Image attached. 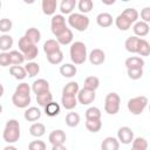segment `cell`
<instances>
[{"mask_svg": "<svg viewBox=\"0 0 150 150\" xmlns=\"http://www.w3.org/2000/svg\"><path fill=\"white\" fill-rule=\"evenodd\" d=\"M20 124L16 120H8L6 125H5V129H4V132H2V137H4V141L12 144V143H15L19 141L20 138Z\"/></svg>", "mask_w": 150, "mask_h": 150, "instance_id": "6da1fadb", "label": "cell"}, {"mask_svg": "<svg viewBox=\"0 0 150 150\" xmlns=\"http://www.w3.org/2000/svg\"><path fill=\"white\" fill-rule=\"evenodd\" d=\"M70 60L74 64H82L87 60V47L82 41H75L70 45L69 49Z\"/></svg>", "mask_w": 150, "mask_h": 150, "instance_id": "7a4b0ae2", "label": "cell"}, {"mask_svg": "<svg viewBox=\"0 0 150 150\" xmlns=\"http://www.w3.org/2000/svg\"><path fill=\"white\" fill-rule=\"evenodd\" d=\"M18 46H19V49L21 50V53L23 54L25 59H26L28 62L33 61V60L38 56V54H39V49H38V47H36V45L33 43V42H32L28 38H26L25 35H23L22 38H20V40H19V42H18Z\"/></svg>", "mask_w": 150, "mask_h": 150, "instance_id": "3957f363", "label": "cell"}, {"mask_svg": "<svg viewBox=\"0 0 150 150\" xmlns=\"http://www.w3.org/2000/svg\"><path fill=\"white\" fill-rule=\"evenodd\" d=\"M68 23L70 27L75 28L79 32H84L89 27V18L82 13H71L68 18Z\"/></svg>", "mask_w": 150, "mask_h": 150, "instance_id": "277c9868", "label": "cell"}, {"mask_svg": "<svg viewBox=\"0 0 150 150\" xmlns=\"http://www.w3.org/2000/svg\"><path fill=\"white\" fill-rule=\"evenodd\" d=\"M121 107V97L117 93H109L104 100V110L109 115H115L118 112Z\"/></svg>", "mask_w": 150, "mask_h": 150, "instance_id": "5b68a950", "label": "cell"}, {"mask_svg": "<svg viewBox=\"0 0 150 150\" xmlns=\"http://www.w3.org/2000/svg\"><path fill=\"white\" fill-rule=\"evenodd\" d=\"M148 98L145 96H136L128 101V110L132 115H141L148 105Z\"/></svg>", "mask_w": 150, "mask_h": 150, "instance_id": "8992f818", "label": "cell"}, {"mask_svg": "<svg viewBox=\"0 0 150 150\" xmlns=\"http://www.w3.org/2000/svg\"><path fill=\"white\" fill-rule=\"evenodd\" d=\"M50 28H52V33L57 38L59 35H61L68 27L66 26V19L62 14H56L53 15L52 21H50Z\"/></svg>", "mask_w": 150, "mask_h": 150, "instance_id": "52a82bcc", "label": "cell"}, {"mask_svg": "<svg viewBox=\"0 0 150 150\" xmlns=\"http://www.w3.org/2000/svg\"><path fill=\"white\" fill-rule=\"evenodd\" d=\"M117 139L122 144H130L134 141V131L129 127H121L117 131Z\"/></svg>", "mask_w": 150, "mask_h": 150, "instance_id": "ba28073f", "label": "cell"}, {"mask_svg": "<svg viewBox=\"0 0 150 150\" xmlns=\"http://www.w3.org/2000/svg\"><path fill=\"white\" fill-rule=\"evenodd\" d=\"M95 97H96L95 91L88 90V89H86V88L80 89V91H79V94H77V101H79L81 104H83V105H88V104L93 103L94 100H95Z\"/></svg>", "mask_w": 150, "mask_h": 150, "instance_id": "9c48e42d", "label": "cell"}, {"mask_svg": "<svg viewBox=\"0 0 150 150\" xmlns=\"http://www.w3.org/2000/svg\"><path fill=\"white\" fill-rule=\"evenodd\" d=\"M88 57H89L90 63L94 64V66H100V64H102V63L105 61V54H104V52H103L102 49H100V48L93 49V50L90 52V54H89Z\"/></svg>", "mask_w": 150, "mask_h": 150, "instance_id": "30bf717a", "label": "cell"}, {"mask_svg": "<svg viewBox=\"0 0 150 150\" xmlns=\"http://www.w3.org/2000/svg\"><path fill=\"white\" fill-rule=\"evenodd\" d=\"M32 90L34 94L39 95L46 91H49V82L45 79H38L32 84Z\"/></svg>", "mask_w": 150, "mask_h": 150, "instance_id": "8fae6325", "label": "cell"}, {"mask_svg": "<svg viewBox=\"0 0 150 150\" xmlns=\"http://www.w3.org/2000/svg\"><path fill=\"white\" fill-rule=\"evenodd\" d=\"M66 138H67L66 132H64L63 130H61V129H55V130H53V131L49 134V137H48L49 142H50L53 145L63 144V143L66 142Z\"/></svg>", "mask_w": 150, "mask_h": 150, "instance_id": "7c38bea8", "label": "cell"}, {"mask_svg": "<svg viewBox=\"0 0 150 150\" xmlns=\"http://www.w3.org/2000/svg\"><path fill=\"white\" fill-rule=\"evenodd\" d=\"M101 150H120V141L115 137H105L101 143Z\"/></svg>", "mask_w": 150, "mask_h": 150, "instance_id": "4fadbf2b", "label": "cell"}, {"mask_svg": "<svg viewBox=\"0 0 150 150\" xmlns=\"http://www.w3.org/2000/svg\"><path fill=\"white\" fill-rule=\"evenodd\" d=\"M59 50H61V49H60V43L57 42V40L49 39L43 43V52L46 53L47 56L52 55V54H54Z\"/></svg>", "mask_w": 150, "mask_h": 150, "instance_id": "5bb4252c", "label": "cell"}, {"mask_svg": "<svg viewBox=\"0 0 150 150\" xmlns=\"http://www.w3.org/2000/svg\"><path fill=\"white\" fill-rule=\"evenodd\" d=\"M32 98L30 96H20L18 94H13L12 96V103L16 107V108H27L30 103Z\"/></svg>", "mask_w": 150, "mask_h": 150, "instance_id": "9a60e30c", "label": "cell"}, {"mask_svg": "<svg viewBox=\"0 0 150 150\" xmlns=\"http://www.w3.org/2000/svg\"><path fill=\"white\" fill-rule=\"evenodd\" d=\"M125 67L127 69H137L144 67V60L139 56H130L125 60Z\"/></svg>", "mask_w": 150, "mask_h": 150, "instance_id": "2e32d148", "label": "cell"}, {"mask_svg": "<svg viewBox=\"0 0 150 150\" xmlns=\"http://www.w3.org/2000/svg\"><path fill=\"white\" fill-rule=\"evenodd\" d=\"M96 22L100 27H103V28L110 27L112 25V15L109 14V13H105V12L100 13L96 16Z\"/></svg>", "mask_w": 150, "mask_h": 150, "instance_id": "e0dca14e", "label": "cell"}, {"mask_svg": "<svg viewBox=\"0 0 150 150\" xmlns=\"http://www.w3.org/2000/svg\"><path fill=\"white\" fill-rule=\"evenodd\" d=\"M132 29H134V33L136 34V36H145V35H148L149 34V23H146V22H144V21H137L135 25H134V27H132Z\"/></svg>", "mask_w": 150, "mask_h": 150, "instance_id": "ac0fdd59", "label": "cell"}, {"mask_svg": "<svg viewBox=\"0 0 150 150\" xmlns=\"http://www.w3.org/2000/svg\"><path fill=\"white\" fill-rule=\"evenodd\" d=\"M23 117L28 122H35L41 117V111L36 107H30V108L26 109V111L23 114Z\"/></svg>", "mask_w": 150, "mask_h": 150, "instance_id": "d6986e66", "label": "cell"}, {"mask_svg": "<svg viewBox=\"0 0 150 150\" xmlns=\"http://www.w3.org/2000/svg\"><path fill=\"white\" fill-rule=\"evenodd\" d=\"M56 6H57L56 0H42L41 2L42 12L46 15H53L56 11Z\"/></svg>", "mask_w": 150, "mask_h": 150, "instance_id": "ffe728a7", "label": "cell"}, {"mask_svg": "<svg viewBox=\"0 0 150 150\" xmlns=\"http://www.w3.org/2000/svg\"><path fill=\"white\" fill-rule=\"evenodd\" d=\"M139 40L141 38L138 36H129L125 42H124V47L125 49L129 52V53H137V49H138V43H139Z\"/></svg>", "mask_w": 150, "mask_h": 150, "instance_id": "44dd1931", "label": "cell"}, {"mask_svg": "<svg viewBox=\"0 0 150 150\" xmlns=\"http://www.w3.org/2000/svg\"><path fill=\"white\" fill-rule=\"evenodd\" d=\"M60 73L63 77H73L75 76V74L77 73V68L75 64H71V63H64L60 67Z\"/></svg>", "mask_w": 150, "mask_h": 150, "instance_id": "7402d4cb", "label": "cell"}, {"mask_svg": "<svg viewBox=\"0 0 150 150\" xmlns=\"http://www.w3.org/2000/svg\"><path fill=\"white\" fill-rule=\"evenodd\" d=\"M80 91L79 88V83L75 81H71L69 83H67L63 89H62V95H69V96H76Z\"/></svg>", "mask_w": 150, "mask_h": 150, "instance_id": "603a6c76", "label": "cell"}, {"mask_svg": "<svg viewBox=\"0 0 150 150\" xmlns=\"http://www.w3.org/2000/svg\"><path fill=\"white\" fill-rule=\"evenodd\" d=\"M61 103L64 109L67 110H73L76 104H77V98L76 96H69V95H62L61 97Z\"/></svg>", "mask_w": 150, "mask_h": 150, "instance_id": "cb8c5ba5", "label": "cell"}, {"mask_svg": "<svg viewBox=\"0 0 150 150\" xmlns=\"http://www.w3.org/2000/svg\"><path fill=\"white\" fill-rule=\"evenodd\" d=\"M9 73H11V75H13V77L16 79V80H23V79L27 76L26 68L22 67V66H12V67L9 68Z\"/></svg>", "mask_w": 150, "mask_h": 150, "instance_id": "d4e9b609", "label": "cell"}, {"mask_svg": "<svg viewBox=\"0 0 150 150\" xmlns=\"http://www.w3.org/2000/svg\"><path fill=\"white\" fill-rule=\"evenodd\" d=\"M46 132V127L43 123H33L29 128V134L34 137H41Z\"/></svg>", "mask_w": 150, "mask_h": 150, "instance_id": "484cf974", "label": "cell"}, {"mask_svg": "<svg viewBox=\"0 0 150 150\" xmlns=\"http://www.w3.org/2000/svg\"><path fill=\"white\" fill-rule=\"evenodd\" d=\"M76 5L77 4L75 0H62L60 4V11L62 14H71Z\"/></svg>", "mask_w": 150, "mask_h": 150, "instance_id": "4316f807", "label": "cell"}, {"mask_svg": "<svg viewBox=\"0 0 150 150\" xmlns=\"http://www.w3.org/2000/svg\"><path fill=\"white\" fill-rule=\"evenodd\" d=\"M36 102H38L39 105L45 108L50 102H53V94L50 91H46V93L39 94V95H36Z\"/></svg>", "mask_w": 150, "mask_h": 150, "instance_id": "83f0119b", "label": "cell"}, {"mask_svg": "<svg viewBox=\"0 0 150 150\" xmlns=\"http://www.w3.org/2000/svg\"><path fill=\"white\" fill-rule=\"evenodd\" d=\"M115 23H116V27H117L120 30H128V29L131 27V22H130L122 13L116 18Z\"/></svg>", "mask_w": 150, "mask_h": 150, "instance_id": "f1b7e54d", "label": "cell"}, {"mask_svg": "<svg viewBox=\"0 0 150 150\" xmlns=\"http://www.w3.org/2000/svg\"><path fill=\"white\" fill-rule=\"evenodd\" d=\"M25 36L28 38L33 43L36 45V43L40 41V39H41V33H40V30H39L38 28H35V27H30V28H28V29L26 30Z\"/></svg>", "mask_w": 150, "mask_h": 150, "instance_id": "f546056e", "label": "cell"}, {"mask_svg": "<svg viewBox=\"0 0 150 150\" xmlns=\"http://www.w3.org/2000/svg\"><path fill=\"white\" fill-rule=\"evenodd\" d=\"M73 38H74L73 32L70 30V28H67L61 35H59V36L56 38V40H57V42H59L60 45L66 46V45H69V43L73 41Z\"/></svg>", "mask_w": 150, "mask_h": 150, "instance_id": "4dcf8cb0", "label": "cell"}, {"mask_svg": "<svg viewBox=\"0 0 150 150\" xmlns=\"http://www.w3.org/2000/svg\"><path fill=\"white\" fill-rule=\"evenodd\" d=\"M98 87H100V80H98V77H96V76H88V77L84 80L83 88H86V89H88V90L95 91Z\"/></svg>", "mask_w": 150, "mask_h": 150, "instance_id": "1f68e13d", "label": "cell"}, {"mask_svg": "<svg viewBox=\"0 0 150 150\" xmlns=\"http://www.w3.org/2000/svg\"><path fill=\"white\" fill-rule=\"evenodd\" d=\"M13 46V38L7 34H2L0 36V49L6 53L11 47Z\"/></svg>", "mask_w": 150, "mask_h": 150, "instance_id": "d6a6232c", "label": "cell"}, {"mask_svg": "<svg viewBox=\"0 0 150 150\" xmlns=\"http://www.w3.org/2000/svg\"><path fill=\"white\" fill-rule=\"evenodd\" d=\"M45 114L49 117H54V116H57L60 114V105L59 103L56 102H50L48 105L45 107Z\"/></svg>", "mask_w": 150, "mask_h": 150, "instance_id": "836d02e7", "label": "cell"}, {"mask_svg": "<svg viewBox=\"0 0 150 150\" xmlns=\"http://www.w3.org/2000/svg\"><path fill=\"white\" fill-rule=\"evenodd\" d=\"M80 123V115L77 112H74V111H70L67 114L66 116V124L70 128H75L77 127Z\"/></svg>", "mask_w": 150, "mask_h": 150, "instance_id": "e575fe53", "label": "cell"}, {"mask_svg": "<svg viewBox=\"0 0 150 150\" xmlns=\"http://www.w3.org/2000/svg\"><path fill=\"white\" fill-rule=\"evenodd\" d=\"M9 56H11V62H12L13 66H20L26 60L23 54L21 52H19V50H11L9 52Z\"/></svg>", "mask_w": 150, "mask_h": 150, "instance_id": "d590c367", "label": "cell"}, {"mask_svg": "<svg viewBox=\"0 0 150 150\" xmlns=\"http://www.w3.org/2000/svg\"><path fill=\"white\" fill-rule=\"evenodd\" d=\"M86 128L90 132H97L102 128V122L101 120H86Z\"/></svg>", "mask_w": 150, "mask_h": 150, "instance_id": "8d00e7d4", "label": "cell"}, {"mask_svg": "<svg viewBox=\"0 0 150 150\" xmlns=\"http://www.w3.org/2000/svg\"><path fill=\"white\" fill-rule=\"evenodd\" d=\"M131 150H148V141L144 137L134 138Z\"/></svg>", "mask_w": 150, "mask_h": 150, "instance_id": "74e56055", "label": "cell"}, {"mask_svg": "<svg viewBox=\"0 0 150 150\" xmlns=\"http://www.w3.org/2000/svg\"><path fill=\"white\" fill-rule=\"evenodd\" d=\"M25 68H26L27 75H28L29 77L36 76V75L39 74V71H40V66H39V63H38V62H34V61L28 62V63L25 66Z\"/></svg>", "mask_w": 150, "mask_h": 150, "instance_id": "f35d334b", "label": "cell"}, {"mask_svg": "<svg viewBox=\"0 0 150 150\" xmlns=\"http://www.w3.org/2000/svg\"><path fill=\"white\" fill-rule=\"evenodd\" d=\"M94 7V2L91 0H80L77 2V8L82 14L89 13Z\"/></svg>", "mask_w": 150, "mask_h": 150, "instance_id": "ab89813d", "label": "cell"}, {"mask_svg": "<svg viewBox=\"0 0 150 150\" xmlns=\"http://www.w3.org/2000/svg\"><path fill=\"white\" fill-rule=\"evenodd\" d=\"M122 14L131 22V23H136L137 22V19H138V16H139V14H138V12L135 9V8H132V7H129V8H125L123 12H122Z\"/></svg>", "mask_w": 150, "mask_h": 150, "instance_id": "60d3db41", "label": "cell"}, {"mask_svg": "<svg viewBox=\"0 0 150 150\" xmlns=\"http://www.w3.org/2000/svg\"><path fill=\"white\" fill-rule=\"evenodd\" d=\"M137 54H139L141 56H148V55H150V43L146 40H144V39H141L139 40Z\"/></svg>", "mask_w": 150, "mask_h": 150, "instance_id": "b9f144b4", "label": "cell"}, {"mask_svg": "<svg viewBox=\"0 0 150 150\" xmlns=\"http://www.w3.org/2000/svg\"><path fill=\"white\" fill-rule=\"evenodd\" d=\"M86 120H101V110L97 107H90L86 110Z\"/></svg>", "mask_w": 150, "mask_h": 150, "instance_id": "7bdbcfd3", "label": "cell"}, {"mask_svg": "<svg viewBox=\"0 0 150 150\" xmlns=\"http://www.w3.org/2000/svg\"><path fill=\"white\" fill-rule=\"evenodd\" d=\"M15 94L20 95V96H30V87L28 83H20L16 88H15Z\"/></svg>", "mask_w": 150, "mask_h": 150, "instance_id": "ee69618b", "label": "cell"}, {"mask_svg": "<svg viewBox=\"0 0 150 150\" xmlns=\"http://www.w3.org/2000/svg\"><path fill=\"white\" fill-rule=\"evenodd\" d=\"M47 60H48V62L52 63V64H59V63H61L62 60H63V53H62L61 50H59V52H56V53H54V54H52V55H48V56H47Z\"/></svg>", "mask_w": 150, "mask_h": 150, "instance_id": "f6af8a7d", "label": "cell"}, {"mask_svg": "<svg viewBox=\"0 0 150 150\" xmlns=\"http://www.w3.org/2000/svg\"><path fill=\"white\" fill-rule=\"evenodd\" d=\"M12 27H13V22H12L9 19L4 18V19L0 20V30H1L2 33L9 32V30L12 29Z\"/></svg>", "mask_w": 150, "mask_h": 150, "instance_id": "bcb514c9", "label": "cell"}, {"mask_svg": "<svg viewBox=\"0 0 150 150\" xmlns=\"http://www.w3.org/2000/svg\"><path fill=\"white\" fill-rule=\"evenodd\" d=\"M128 76L131 80H139L143 76V69L137 68V69H128Z\"/></svg>", "mask_w": 150, "mask_h": 150, "instance_id": "7dc6e473", "label": "cell"}, {"mask_svg": "<svg viewBox=\"0 0 150 150\" xmlns=\"http://www.w3.org/2000/svg\"><path fill=\"white\" fill-rule=\"evenodd\" d=\"M28 150H46V143L43 141H33L28 145Z\"/></svg>", "mask_w": 150, "mask_h": 150, "instance_id": "c3c4849f", "label": "cell"}, {"mask_svg": "<svg viewBox=\"0 0 150 150\" xmlns=\"http://www.w3.org/2000/svg\"><path fill=\"white\" fill-rule=\"evenodd\" d=\"M0 64L2 67H7L9 64H12L11 62V56H9V53H1L0 54Z\"/></svg>", "mask_w": 150, "mask_h": 150, "instance_id": "681fc988", "label": "cell"}, {"mask_svg": "<svg viewBox=\"0 0 150 150\" xmlns=\"http://www.w3.org/2000/svg\"><path fill=\"white\" fill-rule=\"evenodd\" d=\"M141 19L142 21L149 23L150 22V7H144L142 11H141Z\"/></svg>", "mask_w": 150, "mask_h": 150, "instance_id": "f907efd6", "label": "cell"}, {"mask_svg": "<svg viewBox=\"0 0 150 150\" xmlns=\"http://www.w3.org/2000/svg\"><path fill=\"white\" fill-rule=\"evenodd\" d=\"M52 150H67V148L63 144H56V145H53Z\"/></svg>", "mask_w": 150, "mask_h": 150, "instance_id": "816d5d0a", "label": "cell"}, {"mask_svg": "<svg viewBox=\"0 0 150 150\" xmlns=\"http://www.w3.org/2000/svg\"><path fill=\"white\" fill-rule=\"evenodd\" d=\"M2 150H18L14 145H7V146H5Z\"/></svg>", "mask_w": 150, "mask_h": 150, "instance_id": "f5cc1de1", "label": "cell"}, {"mask_svg": "<svg viewBox=\"0 0 150 150\" xmlns=\"http://www.w3.org/2000/svg\"><path fill=\"white\" fill-rule=\"evenodd\" d=\"M149 110H150V105H149Z\"/></svg>", "mask_w": 150, "mask_h": 150, "instance_id": "db71d44e", "label": "cell"}]
</instances>
